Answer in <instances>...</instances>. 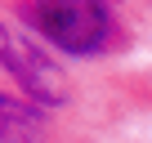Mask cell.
<instances>
[{"label": "cell", "instance_id": "cell-1", "mask_svg": "<svg viewBox=\"0 0 152 143\" xmlns=\"http://www.w3.org/2000/svg\"><path fill=\"white\" fill-rule=\"evenodd\" d=\"M23 23L72 58H94L116 36L112 9L103 0H23Z\"/></svg>", "mask_w": 152, "mask_h": 143}, {"label": "cell", "instance_id": "cell-2", "mask_svg": "<svg viewBox=\"0 0 152 143\" xmlns=\"http://www.w3.org/2000/svg\"><path fill=\"white\" fill-rule=\"evenodd\" d=\"M0 67L18 81L23 98H31L36 107H58L67 98V81H63V67L18 27L0 23Z\"/></svg>", "mask_w": 152, "mask_h": 143}, {"label": "cell", "instance_id": "cell-3", "mask_svg": "<svg viewBox=\"0 0 152 143\" xmlns=\"http://www.w3.org/2000/svg\"><path fill=\"white\" fill-rule=\"evenodd\" d=\"M40 134H45V112L23 94L0 90V143H36Z\"/></svg>", "mask_w": 152, "mask_h": 143}]
</instances>
